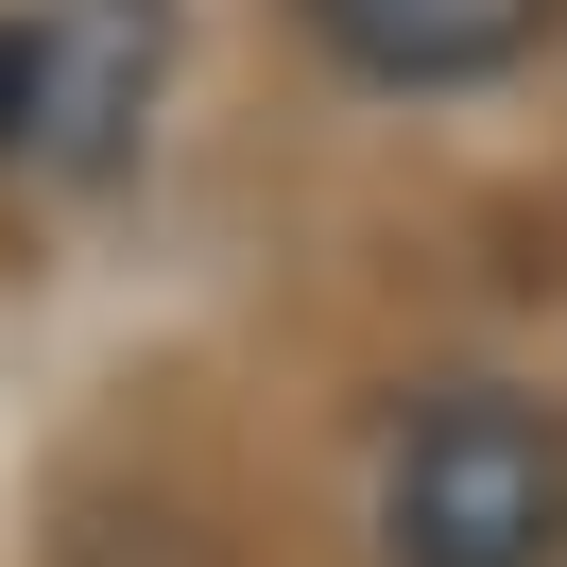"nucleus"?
<instances>
[{"label": "nucleus", "instance_id": "obj_3", "mask_svg": "<svg viewBox=\"0 0 567 567\" xmlns=\"http://www.w3.org/2000/svg\"><path fill=\"white\" fill-rule=\"evenodd\" d=\"M310 52L344 86H395V104H447V86H516L533 52L567 35V0H292Z\"/></svg>", "mask_w": 567, "mask_h": 567}, {"label": "nucleus", "instance_id": "obj_2", "mask_svg": "<svg viewBox=\"0 0 567 567\" xmlns=\"http://www.w3.org/2000/svg\"><path fill=\"white\" fill-rule=\"evenodd\" d=\"M173 86V0H0V189H86Z\"/></svg>", "mask_w": 567, "mask_h": 567}, {"label": "nucleus", "instance_id": "obj_1", "mask_svg": "<svg viewBox=\"0 0 567 567\" xmlns=\"http://www.w3.org/2000/svg\"><path fill=\"white\" fill-rule=\"evenodd\" d=\"M379 567H567V413L516 379H430L379 447Z\"/></svg>", "mask_w": 567, "mask_h": 567}]
</instances>
